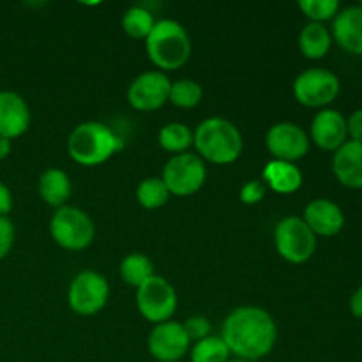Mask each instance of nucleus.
<instances>
[{
  "label": "nucleus",
  "mask_w": 362,
  "mask_h": 362,
  "mask_svg": "<svg viewBox=\"0 0 362 362\" xmlns=\"http://www.w3.org/2000/svg\"><path fill=\"white\" fill-rule=\"evenodd\" d=\"M221 338L237 359L255 362L274 350L278 327L264 308L240 306L226 317Z\"/></svg>",
  "instance_id": "nucleus-1"
},
{
  "label": "nucleus",
  "mask_w": 362,
  "mask_h": 362,
  "mask_svg": "<svg viewBox=\"0 0 362 362\" xmlns=\"http://www.w3.org/2000/svg\"><path fill=\"white\" fill-rule=\"evenodd\" d=\"M122 148V140L110 126L103 122H83L71 131L67 152L81 166H98L108 161Z\"/></svg>",
  "instance_id": "nucleus-2"
},
{
  "label": "nucleus",
  "mask_w": 362,
  "mask_h": 362,
  "mask_svg": "<svg viewBox=\"0 0 362 362\" xmlns=\"http://www.w3.org/2000/svg\"><path fill=\"white\" fill-rule=\"evenodd\" d=\"M193 144L202 159L214 165H230L243 152V134L235 124L221 117L205 119L193 133Z\"/></svg>",
  "instance_id": "nucleus-3"
},
{
  "label": "nucleus",
  "mask_w": 362,
  "mask_h": 362,
  "mask_svg": "<svg viewBox=\"0 0 362 362\" xmlns=\"http://www.w3.org/2000/svg\"><path fill=\"white\" fill-rule=\"evenodd\" d=\"M145 49L151 62L161 69V73L175 71L182 67L191 57L189 34L179 21L159 20L145 39Z\"/></svg>",
  "instance_id": "nucleus-4"
},
{
  "label": "nucleus",
  "mask_w": 362,
  "mask_h": 362,
  "mask_svg": "<svg viewBox=\"0 0 362 362\" xmlns=\"http://www.w3.org/2000/svg\"><path fill=\"white\" fill-rule=\"evenodd\" d=\"M49 233L64 250L81 251L90 246L94 240L95 225L85 211L73 205H64L52 216Z\"/></svg>",
  "instance_id": "nucleus-5"
},
{
  "label": "nucleus",
  "mask_w": 362,
  "mask_h": 362,
  "mask_svg": "<svg viewBox=\"0 0 362 362\" xmlns=\"http://www.w3.org/2000/svg\"><path fill=\"white\" fill-rule=\"evenodd\" d=\"M274 244L283 260L290 264H304L315 255L317 235L311 232L303 218L288 216L276 225Z\"/></svg>",
  "instance_id": "nucleus-6"
},
{
  "label": "nucleus",
  "mask_w": 362,
  "mask_h": 362,
  "mask_svg": "<svg viewBox=\"0 0 362 362\" xmlns=\"http://www.w3.org/2000/svg\"><path fill=\"white\" fill-rule=\"evenodd\" d=\"M161 179L168 187L170 194L191 197L204 187L207 180V168L200 156L184 152L168 159L163 168Z\"/></svg>",
  "instance_id": "nucleus-7"
},
{
  "label": "nucleus",
  "mask_w": 362,
  "mask_h": 362,
  "mask_svg": "<svg viewBox=\"0 0 362 362\" xmlns=\"http://www.w3.org/2000/svg\"><path fill=\"white\" fill-rule=\"evenodd\" d=\"M136 306L141 317L158 325L168 322L177 310L175 288L163 276H152L136 288Z\"/></svg>",
  "instance_id": "nucleus-8"
},
{
  "label": "nucleus",
  "mask_w": 362,
  "mask_h": 362,
  "mask_svg": "<svg viewBox=\"0 0 362 362\" xmlns=\"http://www.w3.org/2000/svg\"><path fill=\"white\" fill-rule=\"evenodd\" d=\"M339 94V78L332 71L313 67L306 69L293 81V95L308 108H324Z\"/></svg>",
  "instance_id": "nucleus-9"
},
{
  "label": "nucleus",
  "mask_w": 362,
  "mask_h": 362,
  "mask_svg": "<svg viewBox=\"0 0 362 362\" xmlns=\"http://www.w3.org/2000/svg\"><path fill=\"white\" fill-rule=\"evenodd\" d=\"M110 297L108 281L95 271H83L71 281L67 303L81 317H92L106 306Z\"/></svg>",
  "instance_id": "nucleus-10"
},
{
  "label": "nucleus",
  "mask_w": 362,
  "mask_h": 362,
  "mask_svg": "<svg viewBox=\"0 0 362 362\" xmlns=\"http://www.w3.org/2000/svg\"><path fill=\"white\" fill-rule=\"evenodd\" d=\"M172 81L161 71H147L131 81L127 88V101L136 112H156L170 95Z\"/></svg>",
  "instance_id": "nucleus-11"
},
{
  "label": "nucleus",
  "mask_w": 362,
  "mask_h": 362,
  "mask_svg": "<svg viewBox=\"0 0 362 362\" xmlns=\"http://www.w3.org/2000/svg\"><path fill=\"white\" fill-rule=\"evenodd\" d=\"M148 354L158 362H180L189 352L191 341L179 322H163L154 325L147 339Z\"/></svg>",
  "instance_id": "nucleus-12"
},
{
  "label": "nucleus",
  "mask_w": 362,
  "mask_h": 362,
  "mask_svg": "<svg viewBox=\"0 0 362 362\" xmlns=\"http://www.w3.org/2000/svg\"><path fill=\"white\" fill-rule=\"evenodd\" d=\"M269 152L278 161L296 163L310 151V138L306 131L293 122H279L269 129L265 138Z\"/></svg>",
  "instance_id": "nucleus-13"
},
{
  "label": "nucleus",
  "mask_w": 362,
  "mask_h": 362,
  "mask_svg": "<svg viewBox=\"0 0 362 362\" xmlns=\"http://www.w3.org/2000/svg\"><path fill=\"white\" fill-rule=\"evenodd\" d=\"M346 119L338 110L324 108L311 122V140L322 151H338L346 141Z\"/></svg>",
  "instance_id": "nucleus-14"
},
{
  "label": "nucleus",
  "mask_w": 362,
  "mask_h": 362,
  "mask_svg": "<svg viewBox=\"0 0 362 362\" xmlns=\"http://www.w3.org/2000/svg\"><path fill=\"white\" fill-rule=\"evenodd\" d=\"M30 126V108L14 90L0 92V136L14 138L27 133Z\"/></svg>",
  "instance_id": "nucleus-15"
},
{
  "label": "nucleus",
  "mask_w": 362,
  "mask_h": 362,
  "mask_svg": "<svg viewBox=\"0 0 362 362\" xmlns=\"http://www.w3.org/2000/svg\"><path fill=\"white\" fill-rule=\"evenodd\" d=\"M304 223L310 226L315 235H338L345 226V216L338 204L327 198H317L304 209Z\"/></svg>",
  "instance_id": "nucleus-16"
},
{
  "label": "nucleus",
  "mask_w": 362,
  "mask_h": 362,
  "mask_svg": "<svg viewBox=\"0 0 362 362\" xmlns=\"http://www.w3.org/2000/svg\"><path fill=\"white\" fill-rule=\"evenodd\" d=\"M336 179L350 189H362V141L346 140L332 158Z\"/></svg>",
  "instance_id": "nucleus-17"
},
{
  "label": "nucleus",
  "mask_w": 362,
  "mask_h": 362,
  "mask_svg": "<svg viewBox=\"0 0 362 362\" xmlns=\"http://www.w3.org/2000/svg\"><path fill=\"white\" fill-rule=\"evenodd\" d=\"M332 37L345 52L362 55V7L350 6L339 11L332 23Z\"/></svg>",
  "instance_id": "nucleus-18"
},
{
  "label": "nucleus",
  "mask_w": 362,
  "mask_h": 362,
  "mask_svg": "<svg viewBox=\"0 0 362 362\" xmlns=\"http://www.w3.org/2000/svg\"><path fill=\"white\" fill-rule=\"evenodd\" d=\"M264 184L274 193L292 194L303 186V173L296 163L272 159L264 168Z\"/></svg>",
  "instance_id": "nucleus-19"
},
{
  "label": "nucleus",
  "mask_w": 362,
  "mask_h": 362,
  "mask_svg": "<svg viewBox=\"0 0 362 362\" xmlns=\"http://www.w3.org/2000/svg\"><path fill=\"white\" fill-rule=\"evenodd\" d=\"M37 189L49 207L60 209L67 204L71 197V179L64 170L48 168L39 177Z\"/></svg>",
  "instance_id": "nucleus-20"
},
{
  "label": "nucleus",
  "mask_w": 362,
  "mask_h": 362,
  "mask_svg": "<svg viewBox=\"0 0 362 362\" xmlns=\"http://www.w3.org/2000/svg\"><path fill=\"white\" fill-rule=\"evenodd\" d=\"M332 35L324 23H308L306 27L300 30L299 35V48L306 59L318 60L325 57L331 49Z\"/></svg>",
  "instance_id": "nucleus-21"
},
{
  "label": "nucleus",
  "mask_w": 362,
  "mask_h": 362,
  "mask_svg": "<svg viewBox=\"0 0 362 362\" xmlns=\"http://www.w3.org/2000/svg\"><path fill=\"white\" fill-rule=\"evenodd\" d=\"M154 276V264L144 253H131L120 262V278L129 286L138 288Z\"/></svg>",
  "instance_id": "nucleus-22"
},
{
  "label": "nucleus",
  "mask_w": 362,
  "mask_h": 362,
  "mask_svg": "<svg viewBox=\"0 0 362 362\" xmlns=\"http://www.w3.org/2000/svg\"><path fill=\"white\" fill-rule=\"evenodd\" d=\"M163 151L172 154H184L193 145V131L182 122H170L161 127L158 136Z\"/></svg>",
  "instance_id": "nucleus-23"
},
{
  "label": "nucleus",
  "mask_w": 362,
  "mask_h": 362,
  "mask_svg": "<svg viewBox=\"0 0 362 362\" xmlns=\"http://www.w3.org/2000/svg\"><path fill=\"white\" fill-rule=\"evenodd\" d=\"M191 362H228L230 350L221 336H207L189 349Z\"/></svg>",
  "instance_id": "nucleus-24"
},
{
  "label": "nucleus",
  "mask_w": 362,
  "mask_h": 362,
  "mask_svg": "<svg viewBox=\"0 0 362 362\" xmlns=\"http://www.w3.org/2000/svg\"><path fill=\"white\" fill-rule=\"evenodd\" d=\"M170 191L166 184L163 182L161 177H151V179L141 180V184L136 189V198L140 205L148 211L161 209L166 202L170 200Z\"/></svg>",
  "instance_id": "nucleus-25"
},
{
  "label": "nucleus",
  "mask_w": 362,
  "mask_h": 362,
  "mask_svg": "<svg viewBox=\"0 0 362 362\" xmlns=\"http://www.w3.org/2000/svg\"><path fill=\"white\" fill-rule=\"evenodd\" d=\"M156 20L148 9L141 6H134L126 11L122 18V28L129 37L133 39H147L148 34L154 28Z\"/></svg>",
  "instance_id": "nucleus-26"
},
{
  "label": "nucleus",
  "mask_w": 362,
  "mask_h": 362,
  "mask_svg": "<svg viewBox=\"0 0 362 362\" xmlns=\"http://www.w3.org/2000/svg\"><path fill=\"white\" fill-rule=\"evenodd\" d=\"M202 98H204L202 85L194 80L184 78V80H177L175 83H172V87H170L168 101L172 103V105H175L177 108H194V106L200 105Z\"/></svg>",
  "instance_id": "nucleus-27"
},
{
  "label": "nucleus",
  "mask_w": 362,
  "mask_h": 362,
  "mask_svg": "<svg viewBox=\"0 0 362 362\" xmlns=\"http://www.w3.org/2000/svg\"><path fill=\"white\" fill-rule=\"evenodd\" d=\"M299 7L304 16L310 18L313 23H324L339 13L338 0H300Z\"/></svg>",
  "instance_id": "nucleus-28"
},
{
  "label": "nucleus",
  "mask_w": 362,
  "mask_h": 362,
  "mask_svg": "<svg viewBox=\"0 0 362 362\" xmlns=\"http://www.w3.org/2000/svg\"><path fill=\"white\" fill-rule=\"evenodd\" d=\"M189 341H200V339L211 336V322L205 317H191L182 324Z\"/></svg>",
  "instance_id": "nucleus-29"
},
{
  "label": "nucleus",
  "mask_w": 362,
  "mask_h": 362,
  "mask_svg": "<svg viewBox=\"0 0 362 362\" xmlns=\"http://www.w3.org/2000/svg\"><path fill=\"white\" fill-rule=\"evenodd\" d=\"M14 225L7 216H0V260L9 255L11 247L14 244Z\"/></svg>",
  "instance_id": "nucleus-30"
},
{
  "label": "nucleus",
  "mask_w": 362,
  "mask_h": 362,
  "mask_svg": "<svg viewBox=\"0 0 362 362\" xmlns=\"http://www.w3.org/2000/svg\"><path fill=\"white\" fill-rule=\"evenodd\" d=\"M265 187L267 186L264 184V180H250V182L244 184L243 189H240V200H243V204L255 205L264 200Z\"/></svg>",
  "instance_id": "nucleus-31"
},
{
  "label": "nucleus",
  "mask_w": 362,
  "mask_h": 362,
  "mask_svg": "<svg viewBox=\"0 0 362 362\" xmlns=\"http://www.w3.org/2000/svg\"><path fill=\"white\" fill-rule=\"evenodd\" d=\"M346 133L354 141H362V110H356L346 119Z\"/></svg>",
  "instance_id": "nucleus-32"
},
{
  "label": "nucleus",
  "mask_w": 362,
  "mask_h": 362,
  "mask_svg": "<svg viewBox=\"0 0 362 362\" xmlns=\"http://www.w3.org/2000/svg\"><path fill=\"white\" fill-rule=\"evenodd\" d=\"M13 209V193L9 187L0 180V216H7Z\"/></svg>",
  "instance_id": "nucleus-33"
},
{
  "label": "nucleus",
  "mask_w": 362,
  "mask_h": 362,
  "mask_svg": "<svg viewBox=\"0 0 362 362\" xmlns=\"http://www.w3.org/2000/svg\"><path fill=\"white\" fill-rule=\"evenodd\" d=\"M350 311H352L354 317L362 320V286L354 292L352 299H350Z\"/></svg>",
  "instance_id": "nucleus-34"
},
{
  "label": "nucleus",
  "mask_w": 362,
  "mask_h": 362,
  "mask_svg": "<svg viewBox=\"0 0 362 362\" xmlns=\"http://www.w3.org/2000/svg\"><path fill=\"white\" fill-rule=\"evenodd\" d=\"M11 151H13V145H11L9 138L0 136V161H2V159H6L7 156L11 154Z\"/></svg>",
  "instance_id": "nucleus-35"
},
{
  "label": "nucleus",
  "mask_w": 362,
  "mask_h": 362,
  "mask_svg": "<svg viewBox=\"0 0 362 362\" xmlns=\"http://www.w3.org/2000/svg\"><path fill=\"white\" fill-rule=\"evenodd\" d=\"M228 362H250V361H243V359H233V361H228Z\"/></svg>",
  "instance_id": "nucleus-36"
},
{
  "label": "nucleus",
  "mask_w": 362,
  "mask_h": 362,
  "mask_svg": "<svg viewBox=\"0 0 362 362\" xmlns=\"http://www.w3.org/2000/svg\"><path fill=\"white\" fill-rule=\"evenodd\" d=\"M359 6H361V7H362V2H361V4H359Z\"/></svg>",
  "instance_id": "nucleus-37"
}]
</instances>
